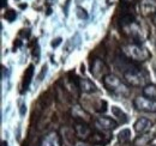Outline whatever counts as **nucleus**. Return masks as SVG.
Listing matches in <instances>:
<instances>
[{"instance_id": "nucleus-1", "label": "nucleus", "mask_w": 156, "mask_h": 146, "mask_svg": "<svg viewBox=\"0 0 156 146\" xmlns=\"http://www.w3.org/2000/svg\"><path fill=\"white\" fill-rule=\"evenodd\" d=\"M121 53L127 60L137 62H144L151 57V53L148 50V48H145L138 42L126 43L121 46Z\"/></svg>"}, {"instance_id": "nucleus-2", "label": "nucleus", "mask_w": 156, "mask_h": 146, "mask_svg": "<svg viewBox=\"0 0 156 146\" xmlns=\"http://www.w3.org/2000/svg\"><path fill=\"white\" fill-rule=\"evenodd\" d=\"M103 85L105 88L108 90L109 92L120 96V97H129L131 95V89H130V85L125 82H122L119 77H117L115 74H107L103 79Z\"/></svg>"}, {"instance_id": "nucleus-3", "label": "nucleus", "mask_w": 156, "mask_h": 146, "mask_svg": "<svg viewBox=\"0 0 156 146\" xmlns=\"http://www.w3.org/2000/svg\"><path fill=\"white\" fill-rule=\"evenodd\" d=\"M124 79L130 86H133V88H144L145 85L149 84L148 74L143 70L138 68L137 66L125 70L124 71Z\"/></svg>"}, {"instance_id": "nucleus-4", "label": "nucleus", "mask_w": 156, "mask_h": 146, "mask_svg": "<svg viewBox=\"0 0 156 146\" xmlns=\"http://www.w3.org/2000/svg\"><path fill=\"white\" fill-rule=\"evenodd\" d=\"M133 106L137 110L156 114V101L151 99V98H148L145 96H139V97L135 98Z\"/></svg>"}, {"instance_id": "nucleus-5", "label": "nucleus", "mask_w": 156, "mask_h": 146, "mask_svg": "<svg viewBox=\"0 0 156 146\" xmlns=\"http://www.w3.org/2000/svg\"><path fill=\"white\" fill-rule=\"evenodd\" d=\"M90 68H91V74L98 79H103L107 74H109V73H107V71H108L107 65L103 62V60H100V59H95L91 62Z\"/></svg>"}, {"instance_id": "nucleus-6", "label": "nucleus", "mask_w": 156, "mask_h": 146, "mask_svg": "<svg viewBox=\"0 0 156 146\" xmlns=\"http://www.w3.org/2000/svg\"><path fill=\"white\" fill-rule=\"evenodd\" d=\"M75 133L79 139L83 140H89V138L93 134L91 128L88 126V123L85 122H80V121H76L75 123Z\"/></svg>"}, {"instance_id": "nucleus-7", "label": "nucleus", "mask_w": 156, "mask_h": 146, "mask_svg": "<svg viewBox=\"0 0 156 146\" xmlns=\"http://www.w3.org/2000/svg\"><path fill=\"white\" fill-rule=\"evenodd\" d=\"M61 137L58 132H49L48 134H46L42 138L41 146H61Z\"/></svg>"}, {"instance_id": "nucleus-8", "label": "nucleus", "mask_w": 156, "mask_h": 146, "mask_svg": "<svg viewBox=\"0 0 156 146\" xmlns=\"http://www.w3.org/2000/svg\"><path fill=\"white\" fill-rule=\"evenodd\" d=\"M95 125L98 127L102 128V129H106V130H113L118 127V122L112 119V117H108V116H100L95 120Z\"/></svg>"}, {"instance_id": "nucleus-9", "label": "nucleus", "mask_w": 156, "mask_h": 146, "mask_svg": "<svg viewBox=\"0 0 156 146\" xmlns=\"http://www.w3.org/2000/svg\"><path fill=\"white\" fill-rule=\"evenodd\" d=\"M139 9L143 16H154L156 15V0H140Z\"/></svg>"}, {"instance_id": "nucleus-10", "label": "nucleus", "mask_w": 156, "mask_h": 146, "mask_svg": "<svg viewBox=\"0 0 156 146\" xmlns=\"http://www.w3.org/2000/svg\"><path fill=\"white\" fill-rule=\"evenodd\" d=\"M77 86L80 91L85 93H91L98 90L96 85L88 78H77Z\"/></svg>"}, {"instance_id": "nucleus-11", "label": "nucleus", "mask_w": 156, "mask_h": 146, "mask_svg": "<svg viewBox=\"0 0 156 146\" xmlns=\"http://www.w3.org/2000/svg\"><path fill=\"white\" fill-rule=\"evenodd\" d=\"M151 126H153V122L149 119H147V117L138 119L136 122H135V125H133L135 130H136L138 134H144V133L150 132Z\"/></svg>"}, {"instance_id": "nucleus-12", "label": "nucleus", "mask_w": 156, "mask_h": 146, "mask_svg": "<svg viewBox=\"0 0 156 146\" xmlns=\"http://www.w3.org/2000/svg\"><path fill=\"white\" fill-rule=\"evenodd\" d=\"M33 75H34V66L30 65L24 73V77H23V90H27L28 86L30 85L31 83V79H33Z\"/></svg>"}, {"instance_id": "nucleus-13", "label": "nucleus", "mask_w": 156, "mask_h": 146, "mask_svg": "<svg viewBox=\"0 0 156 146\" xmlns=\"http://www.w3.org/2000/svg\"><path fill=\"white\" fill-rule=\"evenodd\" d=\"M143 96L148 97V98H151V99H155L156 101V84H148L143 88Z\"/></svg>"}, {"instance_id": "nucleus-14", "label": "nucleus", "mask_w": 156, "mask_h": 146, "mask_svg": "<svg viewBox=\"0 0 156 146\" xmlns=\"http://www.w3.org/2000/svg\"><path fill=\"white\" fill-rule=\"evenodd\" d=\"M118 140L121 143V144H125V143H129L131 140V130L125 128V129H121L118 134Z\"/></svg>"}, {"instance_id": "nucleus-15", "label": "nucleus", "mask_w": 156, "mask_h": 146, "mask_svg": "<svg viewBox=\"0 0 156 146\" xmlns=\"http://www.w3.org/2000/svg\"><path fill=\"white\" fill-rule=\"evenodd\" d=\"M112 113H113V115H114L115 117H118V119L120 120V122H122V123L127 122V115L120 109V108H118V107H112Z\"/></svg>"}, {"instance_id": "nucleus-16", "label": "nucleus", "mask_w": 156, "mask_h": 146, "mask_svg": "<svg viewBox=\"0 0 156 146\" xmlns=\"http://www.w3.org/2000/svg\"><path fill=\"white\" fill-rule=\"evenodd\" d=\"M89 141H91L93 144H102L103 141V135L101 133H98V132H93L91 137L89 138Z\"/></svg>"}, {"instance_id": "nucleus-17", "label": "nucleus", "mask_w": 156, "mask_h": 146, "mask_svg": "<svg viewBox=\"0 0 156 146\" xmlns=\"http://www.w3.org/2000/svg\"><path fill=\"white\" fill-rule=\"evenodd\" d=\"M17 17V13H16V11L15 10H9V11H6V13L4 15V18L6 19L7 22H13L15 19Z\"/></svg>"}, {"instance_id": "nucleus-18", "label": "nucleus", "mask_w": 156, "mask_h": 146, "mask_svg": "<svg viewBox=\"0 0 156 146\" xmlns=\"http://www.w3.org/2000/svg\"><path fill=\"white\" fill-rule=\"evenodd\" d=\"M77 16L80 19L88 18V13H87V11H85L84 9H82V7H77Z\"/></svg>"}, {"instance_id": "nucleus-19", "label": "nucleus", "mask_w": 156, "mask_h": 146, "mask_svg": "<svg viewBox=\"0 0 156 146\" xmlns=\"http://www.w3.org/2000/svg\"><path fill=\"white\" fill-rule=\"evenodd\" d=\"M60 43H61V38H57V40H54V41L52 42V46H53V47H57Z\"/></svg>"}, {"instance_id": "nucleus-20", "label": "nucleus", "mask_w": 156, "mask_h": 146, "mask_svg": "<svg viewBox=\"0 0 156 146\" xmlns=\"http://www.w3.org/2000/svg\"><path fill=\"white\" fill-rule=\"evenodd\" d=\"M122 2H125L126 5H133L137 2V0H122Z\"/></svg>"}, {"instance_id": "nucleus-21", "label": "nucleus", "mask_w": 156, "mask_h": 146, "mask_svg": "<svg viewBox=\"0 0 156 146\" xmlns=\"http://www.w3.org/2000/svg\"><path fill=\"white\" fill-rule=\"evenodd\" d=\"M25 111H27V107H25V104H22V107H20V115H24V114H25Z\"/></svg>"}, {"instance_id": "nucleus-22", "label": "nucleus", "mask_w": 156, "mask_h": 146, "mask_svg": "<svg viewBox=\"0 0 156 146\" xmlns=\"http://www.w3.org/2000/svg\"><path fill=\"white\" fill-rule=\"evenodd\" d=\"M6 1L7 0H1V7H5L6 6Z\"/></svg>"}, {"instance_id": "nucleus-23", "label": "nucleus", "mask_w": 156, "mask_h": 146, "mask_svg": "<svg viewBox=\"0 0 156 146\" xmlns=\"http://www.w3.org/2000/svg\"><path fill=\"white\" fill-rule=\"evenodd\" d=\"M153 23H154V25L156 26V15H154V16H153Z\"/></svg>"}, {"instance_id": "nucleus-24", "label": "nucleus", "mask_w": 156, "mask_h": 146, "mask_svg": "<svg viewBox=\"0 0 156 146\" xmlns=\"http://www.w3.org/2000/svg\"><path fill=\"white\" fill-rule=\"evenodd\" d=\"M1 146H9V145H7L6 141H1Z\"/></svg>"}, {"instance_id": "nucleus-25", "label": "nucleus", "mask_w": 156, "mask_h": 146, "mask_svg": "<svg viewBox=\"0 0 156 146\" xmlns=\"http://www.w3.org/2000/svg\"><path fill=\"white\" fill-rule=\"evenodd\" d=\"M155 75H156V71H155Z\"/></svg>"}]
</instances>
